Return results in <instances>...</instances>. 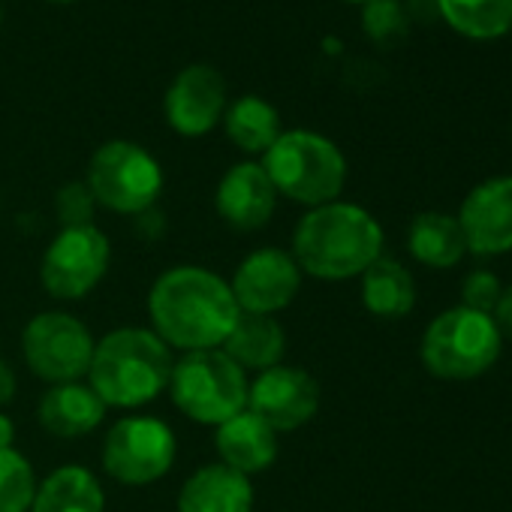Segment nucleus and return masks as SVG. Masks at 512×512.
<instances>
[{"instance_id":"4468645a","label":"nucleus","mask_w":512,"mask_h":512,"mask_svg":"<svg viewBox=\"0 0 512 512\" xmlns=\"http://www.w3.org/2000/svg\"><path fill=\"white\" fill-rule=\"evenodd\" d=\"M455 217L467 238V253H512V175H494L476 184L464 196Z\"/></svg>"},{"instance_id":"a211bd4d","label":"nucleus","mask_w":512,"mask_h":512,"mask_svg":"<svg viewBox=\"0 0 512 512\" xmlns=\"http://www.w3.org/2000/svg\"><path fill=\"white\" fill-rule=\"evenodd\" d=\"M256 494L247 476L220 461L193 470L178 491V512H253Z\"/></svg>"},{"instance_id":"6ab92c4d","label":"nucleus","mask_w":512,"mask_h":512,"mask_svg":"<svg viewBox=\"0 0 512 512\" xmlns=\"http://www.w3.org/2000/svg\"><path fill=\"white\" fill-rule=\"evenodd\" d=\"M244 374H263L275 365H284L287 332L278 317L238 314L229 338L220 347Z\"/></svg>"},{"instance_id":"f257e3e1","label":"nucleus","mask_w":512,"mask_h":512,"mask_svg":"<svg viewBox=\"0 0 512 512\" xmlns=\"http://www.w3.org/2000/svg\"><path fill=\"white\" fill-rule=\"evenodd\" d=\"M238 314L229 281L205 266H172L148 293V329L172 353L220 350Z\"/></svg>"},{"instance_id":"aec40b11","label":"nucleus","mask_w":512,"mask_h":512,"mask_svg":"<svg viewBox=\"0 0 512 512\" xmlns=\"http://www.w3.org/2000/svg\"><path fill=\"white\" fill-rule=\"evenodd\" d=\"M407 250L425 269H452L467 256V238L455 214L422 211L407 226Z\"/></svg>"},{"instance_id":"9b49d317","label":"nucleus","mask_w":512,"mask_h":512,"mask_svg":"<svg viewBox=\"0 0 512 512\" xmlns=\"http://www.w3.org/2000/svg\"><path fill=\"white\" fill-rule=\"evenodd\" d=\"M302 281L305 275L293 260V253L269 244L250 250L235 266L229 278V290L241 314L278 317L299 299Z\"/></svg>"},{"instance_id":"a878e982","label":"nucleus","mask_w":512,"mask_h":512,"mask_svg":"<svg viewBox=\"0 0 512 512\" xmlns=\"http://www.w3.org/2000/svg\"><path fill=\"white\" fill-rule=\"evenodd\" d=\"M94 211H97V202L88 190L85 181H70L58 190V199H55V214H58V223L61 229H70V226H94Z\"/></svg>"},{"instance_id":"1a4fd4ad","label":"nucleus","mask_w":512,"mask_h":512,"mask_svg":"<svg viewBox=\"0 0 512 512\" xmlns=\"http://www.w3.org/2000/svg\"><path fill=\"white\" fill-rule=\"evenodd\" d=\"M112 266V244L100 226L61 229L40 260V284L58 302L88 299Z\"/></svg>"},{"instance_id":"dca6fc26","label":"nucleus","mask_w":512,"mask_h":512,"mask_svg":"<svg viewBox=\"0 0 512 512\" xmlns=\"http://www.w3.org/2000/svg\"><path fill=\"white\" fill-rule=\"evenodd\" d=\"M214 452L223 467L250 479L253 473H263L278 461L281 443L260 416L241 410L214 428Z\"/></svg>"},{"instance_id":"c756f323","label":"nucleus","mask_w":512,"mask_h":512,"mask_svg":"<svg viewBox=\"0 0 512 512\" xmlns=\"http://www.w3.org/2000/svg\"><path fill=\"white\" fill-rule=\"evenodd\" d=\"M16 389H19V377L13 371V365L7 359H0V410L16 398Z\"/></svg>"},{"instance_id":"cd10ccee","label":"nucleus","mask_w":512,"mask_h":512,"mask_svg":"<svg viewBox=\"0 0 512 512\" xmlns=\"http://www.w3.org/2000/svg\"><path fill=\"white\" fill-rule=\"evenodd\" d=\"M362 28L374 37V40H389L395 34L404 31V10L398 0H368L365 4V16H362Z\"/></svg>"},{"instance_id":"412c9836","label":"nucleus","mask_w":512,"mask_h":512,"mask_svg":"<svg viewBox=\"0 0 512 512\" xmlns=\"http://www.w3.org/2000/svg\"><path fill=\"white\" fill-rule=\"evenodd\" d=\"M31 512H106V488L94 470L64 464L37 482Z\"/></svg>"},{"instance_id":"7ed1b4c3","label":"nucleus","mask_w":512,"mask_h":512,"mask_svg":"<svg viewBox=\"0 0 512 512\" xmlns=\"http://www.w3.org/2000/svg\"><path fill=\"white\" fill-rule=\"evenodd\" d=\"M172 350L142 326H121L94 344V359L85 383L115 410H142L154 404L172 377Z\"/></svg>"},{"instance_id":"7c9ffc66","label":"nucleus","mask_w":512,"mask_h":512,"mask_svg":"<svg viewBox=\"0 0 512 512\" xmlns=\"http://www.w3.org/2000/svg\"><path fill=\"white\" fill-rule=\"evenodd\" d=\"M13 443H16V422L7 413H0V449H7Z\"/></svg>"},{"instance_id":"6e6552de","label":"nucleus","mask_w":512,"mask_h":512,"mask_svg":"<svg viewBox=\"0 0 512 512\" xmlns=\"http://www.w3.org/2000/svg\"><path fill=\"white\" fill-rule=\"evenodd\" d=\"M178 455V437L169 422L148 413L121 416L103 437V470L127 488L160 482Z\"/></svg>"},{"instance_id":"c85d7f7f","label":"nucleus","mask_w":512,"mask_h":512,"mask_svg":"<svg viewBox=\"0 0 512 512\" xmlns=\"http://www.w3.org/2000/svg\"><path fill=\"white\" fill-rule=\"evenodd\" d=\"M494 326L500 332L503 341H512V287H503V296L494 308Z\"/></svg>"},{"instance_id":"ddd939ff","label":"nucleus","mask_w":512,"mask_h":512,"mask_svg":"<svg viewBox=\"0 0 512 512\" xmlns=\"http://www.w3.org/2000/svg\"><path fill=\"white\" fill-rule=\"evenodd\" d=\"M226 112V79L220 70L208 64H190L184 67L166 97H163V115L166 124L187 139H199L211 133Z\"/></svg>"},{"instance_id":"f8f14e48","label":"nucleus","mask_w":512,"mask_h":512,"mask_svg":"<svg viewBox=\"0 0 512 512\" xmlns=\"http://www.w3.org/2000/svg\"><path fill=\"white\" fill-rule=\"evenodd\" d=\"M323 392L314 374L296 365H275L256 374L247 389V410L260 416L275 434L305 428L320 410Z\"/></svg>"},{"instance_id":"423d86ee","label":"nucleus","mask_w":512,"mask_h":512,"mask_svg":"<svg viewBox=\"0 0 512 512\" xmlns=\"http://www.w3.org/2000/svg\"><path fill=\"white\" fill-rule=\"evenodd\" d=\"M247 389V374L223 350H199L175 359L166 392L190 422L217 428L247 410Z\"/></svg>"},{"instance_id":"9d476101","label":"nucleus","mask_w":512,"mask_h":512,"mask_svg":"<svg viewBox=\"0 0 512 512\" xmlns=\"http://www.w3.org/2000/svg\"><path fill=\"white\" fill-rule=\"evenodd\" d=\"M97 338L67 311H43L28 320L22 332V356L28 368L49 386L76 383L88 377Z\"/></svg>"},{"instance_id":"f03ea898","label":"nucleus","mask_w":512,"mask_h":512,"mask_svg":"<svg viewBox=\"0 0 512 512\" xmlns=\"http://www.w3.org/2000/svg\"><path fill=\"white\" fill-rule=\"evenodd\" d=\"M380 220L356 202H326L308 208L293 229V260L317 281H353L383 256Z\"/></svg>"},{"instance_id":"b1692460","label":"nucleus","mask_w":512,"mask_h":512,"mask_svg":"<svg viewBox=\"0 0 512 512\" xmlns=\"http://www.w3.org/2000/svg\"><path fill=\"white\" fill-rule=\"evenodd\" d=\"M443 22L470 40H497L512 31V0H437Z\"/></svg>"},{"instance_id":"f3484780","label":"nucleus","mask_w":512,"mask_h":512,"mask_svg":"<svg viewBox=\"0 0 512 512\" xmlns=\"http://www.w3.org/2000/svg\"><path fill=\"white\" fill-rule=\"evenodd\" d=\"M37 419L43 431L58 440H82L100 428V422L106 419V404L85 380L58 383L43 392L37 404Z\"/></svg>"},{"instance_id":"2eb2a0df","label":"nucleus","mask_w":512,"mask_h":512,"mask_svg":"<svg viewBox=\"0 0 512 512\" xmlns=\"http://www.w3.org/2000/svg\"><path fill=\"white\" fill-rule=\"evenodd\" d=\"M278 190L256 160H241L226 169L214 190V208L220 220L235 232H256L269 226L278 208Z\"/></svg>"},{"instance_id":"473e14b6","label":"nucleus","mask_w":512,"mask_h":512,"mask_svg":"<svg viewBox=\"0 0 512 512\" xmlns=\"http://www.w3.org/2000/svg\"><path fill=\"white\" fill-rule=\"evenodd\" d=\"M52 4H73V0H52Z\"/></svg>"},{"instance_id":"5701e85b","label":"nucleus","mask_w":512,"mask_h":512,"mask_svg":"<svg viewBox=\"0 0 512 512\" xmlns=\"http://www.w3.org/2000/svg\"><path fill=\"white\" fill-rule=\"evenodd\" d=\"M223 130L244 154H266L284 133L278 109L263 97H238L232 106H226Z\"/></svg>"},{"instance_id":"20e7f679","label":"nucleus","mask_w":512,"mask_h":512,"mask_svg":"<svg viewBox=\"0 0 512 512\" xmlns=\"http://www.w3.org/2000/svg\"><path fill=\"white\" fill-rule=\"evenodd\" d=\"M263 169L278 196L305 208L341 199L347 184L344 151L317 130H284L263 154Z\"/></svg>"},{"instance_id":"39448f33","label":"nucleus","mask_w":512,"mask_h":512,"mask_svg":"<svg viewBox=\"0 0 512 512\" xmlns=\"http://www.w3.org/2000/svg\"><path fill=\"white\" fill-rule=\"evenodd\" d=\"M503 338L491 314L464 305L437 314L419 344L422 368L437 380H476L500 359Z\"/></svg>"},{"instance_id":"bb28decb","label":"nucleus","mask_w":512,"mask_h":512,"mask_svg":"<svg viewBox=\"0 0 512 512\" xmlns=\"http://www.w3.org/2000/svg\"><path fill=\"white\" fill-rule=\"evenodd\" d=\"M503 296V284L491 269H473L461 281V305L479 314H494Z\"/></svg>"},{"instance_id":"0eeeda50","label":"nucleus","mask_w":512,"mask_h":512,"mask_svg":"<svg viewBox=\"0 0 512 512\" xmlns=\"http://www.w3.org/2000/svg\"><path fill=\"white\" fill-rule=\"evenodd\" d=\"M85 184L100 208L139 217L157 208L163 193V169L148 148L127 139H112L91 154Z\"/></svg>"},{"instance_id":"72a5a7b5","label":"nucleus","mask_w":512,"mask_h":512,"mask_svg":"<svg viewBox=\"0 0 512 512\" xmlns=\"http://www.w3.org/2000/svg\"><path fill=\"white\" fill-rule=\"evenodd\" d=\"M0 22H4V7H0Z\"/></svg>"},{"instance_id":"393cba45","label":"nucleus","mask_w":512,"mask_h":512,"mask_svg":"<svg viewBox=\"0 0 512 512\" xmlns=\"http://www.w3.org/2000/svg\"><path fill=\"white\" fill-rule=\"evenodd\" d=\"M37 473L16 446L0 449V512H31L37 494Z\"/></svg>"},{"instance_id":"4be33fe9","label":"nucleus","mask_w":512,"mask_h":512,"mask_svg":"<svg viewBox=\"0 0 512 512\" xmlns=\"http://www.w3.org/2000/svg\"><path fill=\"white\" fill-rule=\"evenodd\" d=\"M362 305L377 320H404L416 308V281L392 256H380L362 272Z\"/></svg>"},{"instance_id":"2f4dec72","label":"nucleus","mask_w":512,"mask_h":512,"mask_svg":"<svg viewBox=\"0 0 512 512\" xmlns=\"http://www.w3.org/2000/svg\"><path fill=\"white\" fill-rule=\"evenodd\" d=\"M347 4H368V0H347Z\"/></svg>"}]
</instances>
